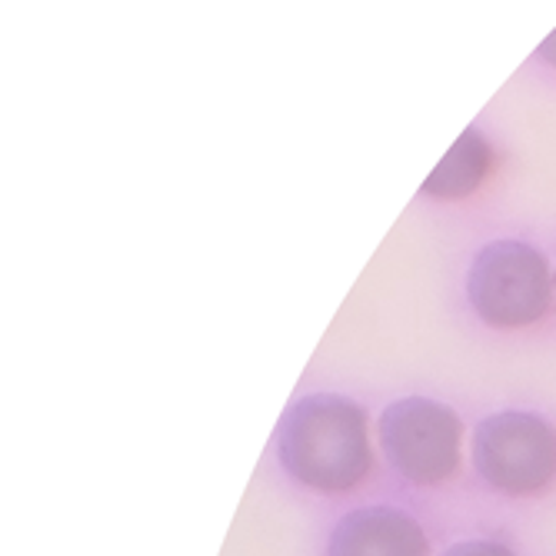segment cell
<instances>
[{
	"label": "cell",
	"mask_w": 556,
	"mask_h": 556,
	"mask_svg": "<svg viewBox=\"0 0 556 556\" xmlns=\"http://www.w3.org/2000/svg\"><path fill=\"white\" fill-rule=\"evenodd\" d=\"M277 457L300 486L314 493L357 490L374 470L370 417L357 400L340 393L303 396L280 420Z\"/></svg>",
	"instance_id": "cell-1"
},
{
	"label": "cell",
	"mask_w": 556,
	"mask_h": 556,
	"mask_svg": "<svg viewBox=\"0 0 556 556\" xmlns=\"http://www.w3.org/2000/svg\"><path fill=\"white\" fill-rule=\"evenodd\" d=\"M556 274L536 247L493 240L470 264L467 296L473 314L493 330H523L553 314Z\"/></svg>",
	"instance_id": "cell-2"
},
{
	"label": "cell",
	"mask_w": 556,
	"mask_h": 556,
	"mask_svg": "<svg viewBox=\"0 0 556 556\" xmlns=\"http://www.w3.org/2000/svg\"><path fill=\"white\" fill-rule=\"evenodd\" d=\"M473 467L503 496L527 500L556 483V427L533 410H500L473 430Z\"/></svg>",
	"instance_id": "cell-3"
},
{
	"label": "cell",
	"mask_w": 556,
	"mask_h": 556,
	"mask_svg": "<svg viewBox=\"0 0 556 556\" xmlns=\"http://www.w3.org/2000/svg\"><path fill=\"white\" fill-rule=\"evenodd\" d=\"M387 464L414 486L450 483L464 467V420L430 396H403L380 417Z\"/></svg>",
	"instance_id": "cell-4"
},
{
	"label": "cell",
	"mask_w": 556,
	"mask_h": 556,
	"mask_svg": "<svg viewBox=\"0 0 556 556\" xmlns=\"http://www.w3.org/2000/svg\"><path fill=\"white\" fill-rule=\"evenodd\" d=\"M327 556H430V540L407 510L361 507L333 527Z\"/></svg>",
	"instance_id": "cell-5"
},
{
	"label": "cell",
	"mask_w": 556,
	"mask_h": 556,
	"mask_svg": "<svg viewBox=\"0 0 556 556\" xmlns=\"http://www.w3.org/2000/svg\"><path fill=\"white\" fill-rule=\"evenodd\" d=\"M493 170V147L483 140L480 130H464L446 150V157L433 167L424 180V193L433 200H467L483 187Z\"/></svg>",
	"instance_id": "cell-6"
},
{
	"label": "cell",
	"mask_w": 556,
	"mask_h": 556,
	"mask_svg": "<svg viewBox=\"0 0 556 556\" xmlns=\"http://www.w3.org/2000/svg\"><path fill=\"white\" fill-rule=\"evenodd\" d=\"M443 556H517L507 543H496V540H464V543H453Z\"/></svg>",
	"instance_id": "cell-7"
},
{
	"label": "cell",
	"mask_w": 556,
	"mask_h": 556,
	"mask_svg": "<svg viewBox=\"0 0 556 556\" xmlns=\"http://www.w3.org/2000/svg\"><path fill=\"white\" fill-rule=\"evenodd\" d=\"M540 58H543L546 64H553V67H556V30L540 43Z\"/></svg>",
	"instance_id": "cell-8"
}]
</instances>
